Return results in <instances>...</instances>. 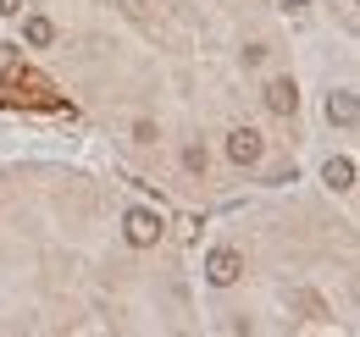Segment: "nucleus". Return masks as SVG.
Returning a JSON list of instances; mask_svg holds the SVG:
<instances>
[{
    "instance_id": "1",
    "label": "nucleus",
    "mask_w": 360,
    "mask_h": 337,
    "mask_svg": "<svg viewBox=\"0 0 360 337\" xmlns=\"http://www.w3.org/2000/svg\"><path fill=\"white\" fill-rule=\"evenodd\" d=\"M161 232H167V221H161L155 211H144V205H134V211L122 216V238H128L134 249H155Z\"/></svg>"
},
{
    "instance_id": "2",
    "label": "nucleus",
    "mask_w": 360,
    "mask_h": 337,
    "mask_svg": "<svg viewBox=\"0 0 360 337\" xmlns=\"http://www.w3.org/2000/svg\"><path fill=\"white\" fill-rule=\"evenodd\" d=\"M261 155H266V138H261L255 127H233V133H227V161H233V166H255Z\"/></svg>"
},
{
    "instance_id": "3",
    "label": "nucleus",
    "mask_w": 360,
    "mask_h": 337,
    "mask_svg": "<svg viewBox=\"0 0 360 337\" xmlns=\"http://www.w3.org/2000/svg\"><path fill=\"white\" fill-rule=\"evenodd\" d=\"M205 277H211L217 288H233V282L244 277V254H238V249H211V260H205Z\"/></svg>"
},
{
    "instance_id": "4",
    "label": "nucleus",
    "mask_w": 360,
    "mask_h": 337,
    "mask_svg": "<svg viewBox=\"0 0 360 337\" xmlns=\"http://www.w3.org/2000/svg\"><path fill=\"white\" fill-rule=\"evenodd\" d=\"M266 111H277V117H294V111H300V88H294V78H271V84H266Z\"/></svg>"
},
{
    "instance_id": "5",
    "label": "nucleus",
    "mask_w": 360,
    "mask_h": 337,
    "mask_svg": "<svg viewBox=\"0 0 360 337\" xmlns=\"http://www.w3.org/2000/svg\"><path fill=\"white\" fill-rule=\"evenodd\" d=\"M327 122H338V127H355L360 122L355 88H333V94H327Z\"/></svg>"
},
{
    "instance_id": "6",
    "label": "nucleus",
    "mask_w": 360,
    "mask_h": 337,
    "mask_svg": "<svg viewBox=\"0 0 360 337\" xmlns=\"http://www.w3.org/2000/svg\"><path fill=\"white\" fill-rule=\"evenodd\" d=\"M321 177H327V188L349 194V188H355V161H349V155H333V161L321 166Z\"/></svg>"
},
{
    "instance_id": "7",
    "label": "nucleus",
    "mask_w": 360,
    "mask_h": 337,
    "mask_svg": "<svg viewBox=\"0 0 360 337\" xmlns=\"http://www.w3.org/2000/svg\"><path fill=\"white\" fill-rule=\"evenodd\" d=\"M22 39H28V44H50V39H56V22L39 17V11H34V17H22Z\"/></svg>"
},
{
    "instance_id": "8",
    "label": "nucleus",
    "mask_w": 360,
    "mask_h": 337,
    "mask_svg": "<svg viewBox=\"0 0 360 337\" xmlns=\"http://www.w3.org/2000/svg\"><path fill=\"white\" fill-rule=\"evenodd\" d=\"M183 166L200 177V171H205V150H200V144H188V150H183Z\"/></svg>"
},
{
    "instance_id": "9",
    "label": "nucleus",
    "mask_w": 360,
    "mask_h": 337,
    "mask_svg": "<svg viewBox=\"0 0 360 337\" xmlns=\"http://www.w3.org/2000/svg\"><path fill=\"white\" fill-rule=\"evenodd\" d=\"M0 17H22V0H0Z\"/></svg>"
},
{
    "instance_id": "10",
    "label": "nucleus",
    "mask_w": 360,
    "mask_h": 337,
    "mask_svg": "<svg viewBox=\"0 0 360 337\" xmlns=\"http://www.w3.org/2000/svg\"><path fill=\"white\" fill-rule=\"evenodd\" d=\"M288 6H305V0H288Z\"/></svg>"
}]
</instances>
